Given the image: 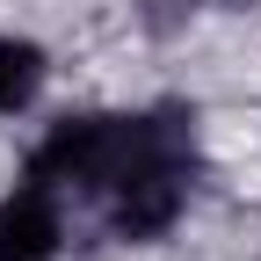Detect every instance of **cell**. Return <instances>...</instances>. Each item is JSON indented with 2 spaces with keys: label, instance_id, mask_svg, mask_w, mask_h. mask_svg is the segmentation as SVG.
<instances>
[{
  "label": "cell",
  "instance_id": "2",
  "mask_svg": "<svg viewBox=\"0 0 261 261\" xmlns=\"http://www.w3.org/2000/svg\"><path fill=\"white\" fill-rule=\"evenodd\" d=\"M58 247H65V196L22 174L0 196V261H58Z\"/></svg>",
  "mask_w": 261,
  "mask_h": 261
},
{
  "label": "cell",
  "instance_id": "1",
  "mask_svg": "<svg viewBox=\"0 0 261 261\" xmlns=\"http://www.w3.org/2000/svg\"><path fill=\"white\" fill-rule=\"evenodd\" d=\"M22 174L94 203L116 247H152L196 196V109H73L44 123Z\"/></svg>",
  "mask_w": 261,
  "mask_h": 261
},
{
  "label": "cell",
  "instance_id": "3",
  "mask_svg": "<svg viewBox=\"0 0 261 261\" xmlns=\"http://www.w3.org/2000/svg\"><path fill=\"white\" fill-rule=\"evenodd\" d=\"M44 80H51L44 44H29V37H0V116H22V109L44 94Z\"/></svg>",
  "mask_w": 261,
  "mask_h": 261
}]
</instances>
